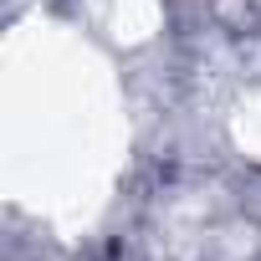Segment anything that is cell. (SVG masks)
I'll return each mask as SVG.
<instances>
[]
</instances>
